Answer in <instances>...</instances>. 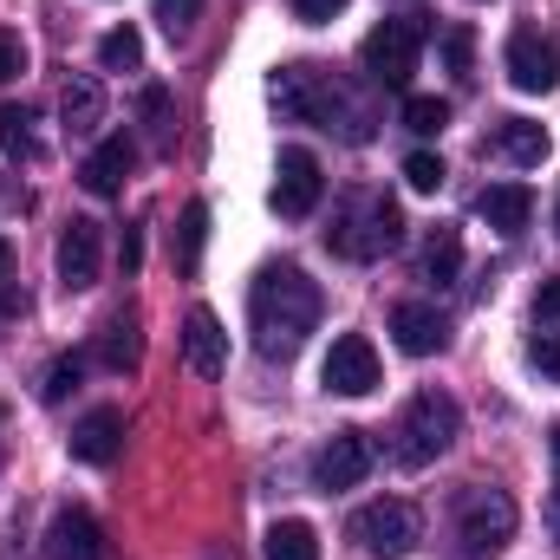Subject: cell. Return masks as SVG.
Wrapping results in <instances>:
<instances>
[{"instance_id": "obj_1", "label": "cell", "mask_w": 560, "mask_h": 560, "mask_svg": "<svg viewBox=\"0 0 560 560\" xmlns=\"http://www.w3.org/2000/svg\"><path fill=\"white\" fill-rule=\"evenodd\" d=\"M248 326H255V352L287 365L306 346V332L319 326V287L300 268H268L248 287Z\"/></svg>"}, {"instance_id": "obj_2", "label": "cell", "mask_w": 560, "mask_h": 560, "mask_svg": "<svg viewBox=\"0 0 560 560\" xmlns=\"http://www.w3.org/2000/svg\"><path fill=\"white\" fill-rule=\"evenodd\" d=\"M275 105H280V118H293V125H319V131H339L346 143L372 138V112H365L359 98H346L319 66H280L275 72Z\"/></svg>"}, {"instance_id": "obj_3", "label": "cell", "mask_w": 560, "mask_h": 560, "mask_svg": "<svg viewBox=\"0 0 560 560\" xmlns=\"http://www.w3.org/2000/svg\"><path fill=\"white\" fill-rule=\"evenodd\" d=\"M398 242H405V209L392 196H365V189L346 196L339 215H332V229H326V248L346 255V261H378Z\"/></svg>"}, {"instance_id": "obj_4", "label": "cell", "mask_w": 560, "mask_h": 560, "mask_svg": "<svg viewBox=\"0 0 560 560\" xmlns=\"http://www.w3.org/2000/svg\"><path fill=\"white\" fill-rule=\"evenodd\" d=\"M456 436H463L456 398H450V392H418V398L405 405L398 430H392V456H398L405 469H423V463H436Z\"/></svg>"}, {"instance_id": "obj_5", "label": "cell", "mask_w": 560, "mask_h": 560, "mask_svg": "<svg viewBox=\"0 0 560 560\" xmlns=\"http://www.w3.org/2000/svg\"><path fill=\"white\" fill-rule=\"evenodd\" d=\"M515 495L509 489H489V482H469L456 489V535H463V555L469 560H489L515 541Z\"/></svg>"}, {"instance_id": "obj_6", "label": "cell", "mask_w": 560, "mask_h": 560, "mask_svg": "<svg viewBox=\"0 0 560 560\" xmlns=\"http://www.w3.org/2000/svg\"><path fill=\"white\" fill-rule=\"evenodd\" d=\"M423 39H430V26H423L418 13L372 26V33H365V72H372L385 92H405L411 72H418V59H423Z\"/></svg>"}, {"instance_id": "obj_7", "label": "cell", "mask_w": 560, "mask_h": 560, "mask_svg": "<svg viewBox=\"0 0 560 560\" xmlns=\"http://www.w3.org/2000/svg\"><path fill=\"white\" fill-rule=\"evenodd\" d=\"M352 541L372 560H405V555H418V541H423V515L411 502H365L352 515Z\"/></svg>"}, {"instance_id": "obj_8", "label": "cell", "mask_w": 560, "mask_h": 560, "mask_svg": "<svg viewBox=\"0 0 560 560\" xmlns=\"http://www.w3.org/2000/svg\"><path fill=\"white\" fill-rule=\"evenodd\" d=\"M502 66H509V85L515 92H555L560 85V39H548L541 26H515L509 46H502Z\"/></svg>"}, {"instance_id": "obj_9", "label": "cell", "mask_w": 560, "mask_h": 560, "mask_svg": "<svg viewBox=\"0 0 560 560\" xmlns=\"http://www.w3.org/2000/svg\"><path fill=\"white\" fill-rule=\"evenodd\" d=\"M365 469H372V436H365V430H332V436L319 443V456H313V482H319L326 495L359 489Z\"/></svg>"}, {"instance_id": "obj_10", "label": "cell", "mask_w": 560, "mask_h": 560, "mask_svg": "<svg viewBox=\"0 0 560 560\" xmlns=\"http://www.w3.org/2000/svg\"><path fill=\"white\" fill-rule=\"evenodd\" d=\"M319 189H326V176H319V156L313 150H280L275 163V209L287 222H300V215H313L319 209Z\"/></svg>"}, {"instance_id": "obj_11", "label": "cell", "mask_w": 560, "mask_h": 560, "mask_svg": "<svg viewBox=\"0 0 560 560\" xmlns=\"http://www.w3.org/2000/svg\"><path fill=\"white\" fill-rule=\"evenodd\" d=\"M326 392H339V398L378 392V352H372L365 332H339L332 339V352H326Z\"/></svg>"}, {"instance_id": "obj_12", "label": "cell", "mask_w": 560, "mask_h": 560, "mask_svg": "<svg viewBox=\"0 0 560 560\" xmlns=\"http://www.w3.org/2000/svg\"><path fill=\"white\" fill-rule=\"evenodd\" d=\"M98 268H105V229L92 215H72L59 235V280L72 293H85V287H98Z\"/></svg>"}, {"instance_id": "obj_13", "label": "cell", "mask_w": 560, "mask_h": 560, "mask_svg": "<svg viewBox=\"0 0 560 560\" xmlns=\"http://www.w3.org/2000/svg\"><path fill=\"white\" fill-rule=\"evenodd\" d=\"M183 359L202 378H222L229 372V332H222V319L209 306H189V319H183Z\"/></svg>"}, {"instance_id": "obj_14", "label": "cell", "mask_w": 560, "mask_h": 560, "mask_svg": "<svg viewBox=\"0 0 560 560\" xmlns=\"http://www.w3.org/2000/svg\"><path fill=\"white\" fill-rule=\"evenodd\" d=\"M392 339H398V352L430 359V352L450 346V326H443V313L430 300H405V306H392Z\"/></svg>"}, {"instance_id": "obj_15", "label": "cell", "mask_w": 560, "mask_h": 560, "mask_svg": "<svg viewBox=\"0 0 560 560\" xmlns=\"http://www.w3.org/2000/svg\"><path fill=\"white\" fill-rule=\"evenodd\" d=\"M46 560H105V528L85 509H59L46 528Z\"/></svg>"}, {"instance_id": "obj_16", "label": "cell", "mask_w": 560, "mask_h": 560, "mask_svg": "<svg viewBox=\"0 0 560 560\" xmlns=\"http://www.w3.org/2000/svg\"><path fill=\"white\" fill-rule=\"evenodd\" d=\"M125 450V411H85V418L72 423V456L79 463H92V469H105L112 456Z\"/></svg>"}, {"instance_id": "obj_17", "label": "cell", "mask_w": 560, "mask_h": 560, "mask_svg": "<svg viewBox=\"0 0 560 560\" xmlns=\"http://www.w3.org/2000/svg\"><path fill=\"white\" fill-rule=\"evenodd\" d=\"M131 163H138V143L118 131V138H105L85 163H79V183H85L92 196H118V189H125V176H131Z\"/></svg>"}, {"instance_id": "obj_18", "label": "cell", "mask_w": 560, "mask_h": 560, "mask_svg": "<svg viewBox=\"0 0 560 560\" xmlns=\"http://www.w3.org/2000/svg\"><path fill=\"white\" fill-rule=\"evenodd\" d=\"M476 215H482L495 235H522L528 215H535V189H528V183H489V189L476 196Z\"/></svg>"}, {"instance_id": "obj_19", "label": "cell", "mask_w": 560, "mask_h": 560, "mask_svg": "<svg viewBox=\"0 0 560 560\" xmlns=\"http://www.w3.org/2000/svg\"><path fill=\"white\" fill-rule=\"evenodd\" d=\"M138 359H143L138 319H131V313H112V319L98 326V365H105V372H138Z\"/></svg>"}, {"instance_id": "obj_20", "label": "cell", "mask_w": 560, "mask_h": 560, "mask_svg": "<svg viewBox=\"0 0 560 560\" xmlns=\"http://www.w3.org/2000/svg\"><path fill=\"white\" fill-rule=\"evenodd\" d=\"M59 118H66V131H72V138L98 131V125H105V85H98V79H72V85H66V98H59Z\"/></svg>"}, {"instance_id": "obj_21", "label": "cell", "mask_w": 560, "mask_h": 560, "mask_svg": "<svg viewBox=\"0 0 560 560\" xmlns=\"http://www.w3.org/2000/svg\"><path fill=\"white\" fill-rule=\"evenodd\" d=\"M495 150H502L515 170H535V163L548 156V131H541L535 118H502V125H495Z\"/></svg>"}, {"instance_id": "obj_22", "label": "cell", "mask_w": 560, "mask_h": 560, "mask_svg": "<svg viewBox=\"0 0 560 560\" xmlns=\"http://www.w3.org/2000/svg\"><path fill=\"white\" fill-rule=\"evenodd\" d=\"M33 125H39V118H33L26 105H0V150H7V156H20V163H39V156H46V143H39Z\"/></svg>"}, {"instance_id": "obj_23", "label": "cell", "mask_w": 560, "mask_h": 560, "mask_svg": "<svg viewBox=\"0 0 560 560\" xmlns=\"http://www.w3.org/2000/svg\"><path fill=\"white\" fill-rule=\"evenodd\" d=\"M423 275L430 280L463 275V235H456V229H430V242H423Z\"/></svg>"}, {"instance_id": "obj_24", "label": "cell", "mask_w": 560, "mask_h": 560, "mask_svg": "<svg viewBox=\"0 0 560 560\" xmlns=\"http://www.w3.org/2000/svg\"><path fill=\"white\" fill-rule=\"evenodd\" d=\"M98 66H105V72H138L143 66V33L138 26H112V33L98 39Z\"/></svg>"}, {"instance_id": "obj_25", "label": "cell", "mask_w": 560, "mask_h": 560, "mask_svg": "<svg viewBox=\"0 0 560 560\" xmlns=\"http://www.w3.org/2000/svg\"><path fill=\"white\" fill-rule=\"evenodd\" d=\"M268 560H319V535L306 522H275L268 528Z\"/></svg>"}, {"instance_id": "obj_26", "label": "cell", "mask_w": 560, "mask_h": 560, "mask_svg": "<svg viewBox=\"0 0 560 560\" xmlns=\"http://www.w3.org/2000/svg\"><path fill=\"white\" fill-rule=\"evenodd\" d=\"M202 242H209V202H189L183 209V229H176V261L196 275V261H202Z\"/></svg>"}, {"instance_id": "obj_27", "label": "cell", "mask_w": 560, "mask_h": 560, "mask_svg": "<svg viewBox=\"0 0 560 560\" xmlns=\"http://www.w3.org/2000/svg\"><path fill=\"white\" fill-rule=\"evenodd\" d=\"M443 125H450V105H443V98H405V131L436 138Z\"/></svg>"}, {"instance_id": "obj_28", "label": "cell", "mask_w": 560, "mask_h": 560, "mask_svg": "<svg viewBox=\"0 0 560 560\" xmlns=\"http://www.w3.org/2000/svg\"><path fill=\"white\" fill-rule=\"evenodd\" d=\"M405 183H411L418 196H436V189H443V156H430V150H411V156H405Z\"/></svg>"}, {"instance_id": "obj_29", "label": "cell", "mask_w": 560, "mask_h": 560, "mask_svg": "<svg viewBox=\"0 0 560 560\" xmlns=\"http://www.w3.org/2000/svg\"><path fill=\"white\" fill-rule=\"evenodd\" d=\"M196 20H202V0H156V26H163L170 39H183Z\"/></svg>"}, {"instance_id": "obj_30", "label": "cell", "mask_w": 560, "mask_h": 560, "mask_svg": "<svg viewBox=\"0 0 560 560\" xmlns=\"http://www.w3.org/2000/svg\"><path fill=\"white\" fill-rule=\"evenodd\" d=\"M469 52H476V33H469V26L456 20V26L443 33V66H450L456 79H469Z\"/></svg>"}, {"instance_id": "obj_31", "label": "cell", "mask_w": 560, "mask_h": 560, "mask_svg": "<svg viewBox=\"0 0 560 560\" xmlns=\"http://www.w3.org/2000/svg\"><path fill=\"white\" fill-rule=\"evenodd\" d=\"M66 392H79V359H59V365L39 378V405H66Z\"/></svg>"}, {"instance_id": "obj_32", "label": "cell", "mask_w": 560, "mask_h": 560, "mask_svg": "<svg viewBox=\"0 0 560 560\" xmlns=\"http://www.w3.org/2000/svg\"><path fill=\"white\" fill-rule=\"evenodd\" d=\"M20 72H26V46L0 26V85H7V79H20Z\"/></svg>"}, {"instance_id": "obj_33", "label": "cell", "mask_w": 560, "mask_h": 560, "mask_svg": "<svg viewBox=\"0 0 560 560\" xmlns=\"http://www.w3.org/2000/svg\"><path fill=\"white\" fill-rule=\"evenodd\" d=\"M528 359H535V365H541V372L560 385V332H541V339L528 346Z\"/></svg>"}, {"instance_id": "obj_34", "label": "cell", "mask_w": 560, "mask_h": 560, "mask_svg": "<svg viewBox=\"0 0 560 560\" xmlns=\"http://www.w3.org/2000/svg\"><path fill=\"white\" fill-rule=\"evenodd\" d=\"M339 7H346V0H293V20H306V26H326Z\"/></svg>"}, {"instance_id": "obj_35", "label": "cell", "mask_w": 560, "mask_h": 560, "mask_svg": "<svg viewBox=\"0 0 560 560\" xmlns=\"http://www.w3.org/2000/svg\"><path fill=\"white\" fill-rule=\"evenodd\" d=\"M535 319H541V326H555L560 319V280H541V293H535Z\"/></svg>"}, {"instance_id": "obj_36", "label": "cell", "mask_w": 560, "mask_h": 560, "mask_svg": "<svg viewBox=\"0 0 560 560\" xmlns=\"http://www.w3.org/2000/svg\"><path fill=\"white\" fill-rule=\"evenodd\" d=\"M138 261H143V235L125 229V275H138Z\"/></svg>"}, {"instance_id": "obj_37", "label": "cell", "mask_w": 560, "mask_h": 560, "mask_svg": "<svg viewBox=\"0 0 560 560\" xmlns=\"http://www.w3.org/2000/svg\"><path fill=\"white\" fill-rule=\"evenodd\" d=\"M541 515H548V535H555V541H560V489H555V495H548V509H541Z\"/></svg>"}, {"instance_id": "obj_38", "label": "cell", "mask_w": 560, "mask_h": 560, "mask_svg": "<svg viewBox=\"0 0 560 560\" xmlns=\"http://www.w3.org/2000/svg\"><path fill=\"white\" fill-rule=\"evenodd\" d=\"M7 275H13V248H7V235H0V293H7Z\"/></svg>"}, {"instance_id": "obj_39", "label": "cell", "mask_w": 560, "mask_h": 560, "mask_svg": "<svg viewBox=\"0 0 560 560\" xmlns=\"http://www.w3.org/2000/svg\"><path fill=\"white\" fill-rule=\"evenodd\" d=\"M7 306H13V293H0V313H7Z\"/></svg>"}, {"instance_id": "obj_40", "label": "cell", "mask_w": 560, "mask_h": 560, "mask_svg": "<svg viewBox=\"0 0 560 560\" xmlns=\"http://www.w3.org/2000/svg\"><path fill=\"white\" fill-rule=\"evenodd\" d=\"M555 463H560V430H555Z\"/></svg>"}, {"instance_id": "obj_41", "label": "cell", "mask_w": 560, "mask_h": 560, "mask_svg": "<svg viewBox=\"0 0 560 560\" xmlns=\"http://www.w3.org/2000/svg\"><path fill=\"white\" fill-rule=\"evenodd\" d=\"M0 463H7V436H0Z\"/></svg>"}]
</instances>
